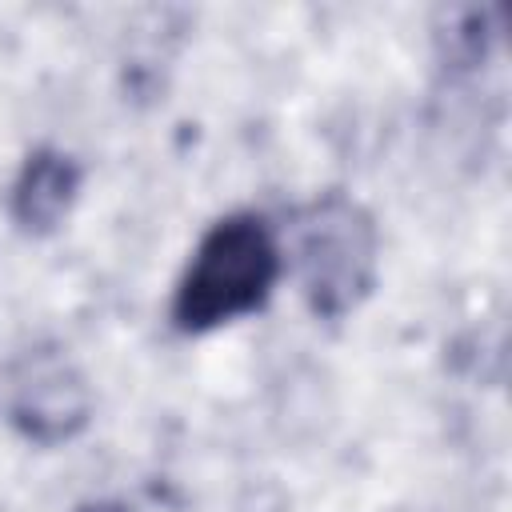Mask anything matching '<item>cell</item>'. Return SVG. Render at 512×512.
<instances>
[{
    "label": "cell",
    "mask_w": 512,
    "mask_h": 512,
    "mask_svg": "<svg viewBox=\"0 0 512 512\" xmlns=\"http://www.w3.org/2000/svg\"><path fill=\"white\" fill-rule=\"evenodd\" d=\"M280 272L284 256L268 220L256 212H232L192 248L172 292V324L188 336L232 324L268 304Z\"/></svg>",
    "instance_id": "obj_1"
},
{
    "label": "cell",
    "mask_w": 512,
    "mask_h": 512,
    "mask_svg": "<svg viewBox=\"0 0 512 512\" xmlns=\"http://www.w3.org/2000/svg\"><path fill=\"white\" fill-rule=\"evenodd\" d=\"M80 196V164L60 148H40L12 180V220L28 236L56 232Z\"/></svg>",
    "instance_id": "obj_4"
},
{
    "label": "cell",
    "mask_w": 512,
    "mask_h": 512,
    "mask_svg": "<svg viewBox=\"0 0 512 512\" xmlns=\"http://www.w3.org/2000/svg\"><path fill=\"white\" fill-rule=\"evenodd\" d=\"M76 512H128L120 500H96V504H84V508H76Z\"/></svg>",
    "instance_id": "obj_5"
},
{
    "label": "cell",
    "mask_w": 512,
    "mask_h": 512,
    "mask_svg": "<svg viewBox=\"0 0 512 512\" xmlns=\"http://www.w3.org/2000/svg\"><path fill=\"white\" fill-rule=\"evenodd\" d=\"M84 376L60 356H28L12 388V424L36 444H60L88 424Z\"/></svg>",
    "instance_id": "obj_3"
},
{
    "label": "cell",
    "mask_w": 512,
    "mask_h": 512,
    "mask_svg": "<svg viewBox=\"0 0 512 512\" xmlns=\"http://www.w3.org/2000/svg\"><path fill=\"white\" fill-rule=\"evenodd\" d=\"M296 264H300V288L316 316L336 320L352 312L368 296L376 276L372 216L340 192L312 200L300 212Z\"/></svg>",
    "instance_id": "obj_2"
}]
</instances>
